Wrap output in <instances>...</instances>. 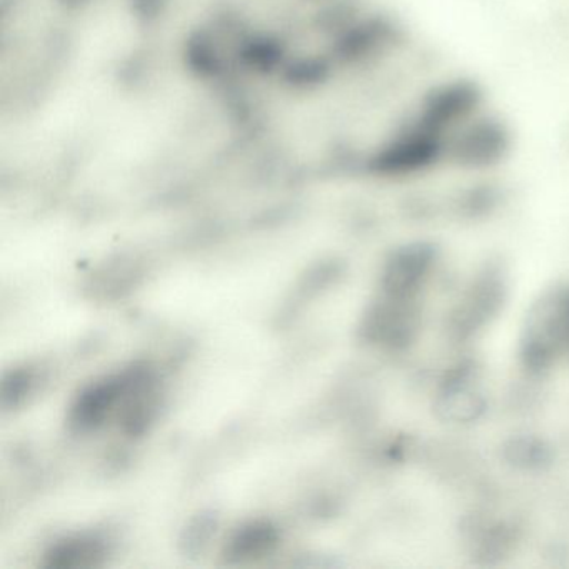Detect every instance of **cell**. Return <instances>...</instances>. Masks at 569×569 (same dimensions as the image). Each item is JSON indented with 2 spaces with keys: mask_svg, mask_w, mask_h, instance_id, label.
Returning <instances> with one entry per match:
<instances>
[{
  "mask_svg": "<svg viewBox=\"0 0 569 569\" xmlns=\"http://www.w3.org/2000/svg\"><path fill=\"white\" fill-rule=\"evenodd\" d=\"M435 261V248L425 242L406 246L405 249L392 254L382 278V286L389 298L409 301L412 296L418 295Z\"/></svg>",
  "mask_w": 569,
  "mask_h": 569,
  "instance_id": "obj_2",
  "label": "cell"
},
{
  "mask_svg": "<svg viewBox=\"0 0 569 569\" xmlns=\"http://www.w3.org/2000/svg\"><path fill=\"white\" fill-rule=\"evenodd\" d=\"M522 359L531 369H545L569 349V289L545 296L529 312L522 338Z\"/></svg>",
  "mask_w": 569,
  "mask_h": 569,
  "instance_id": "obj_1",
  "label": "cell"
},
{
  "mask_svg": "<svg viewBox=\"0 0 569 569\" xmlns=\"http://www.w3.org/2000/svg\"><path fill=\"white\" fill-rule=\"evenodd\" d=\"M502 286L492 276L482 278L472 291L466 296L456 315V329L458 331H472L485 325L486 318L495 315L501 301Z\"/></svg>",
  "mask_w": 569,
  "mask_h": 569,
  "instance_id": "obj_3",
  "label": "cell"
}]
</instances>
